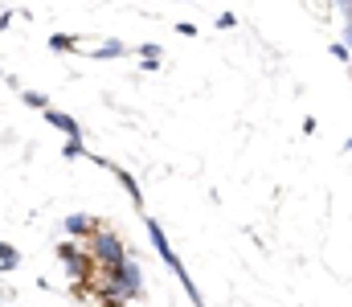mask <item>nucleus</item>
Instances as JSON below:
<instances>
[{
    "label": "nucleus",
    "instance_id": "obj_8",
    "mask_svg": "<svg viewBox=\"0 0 352 307\" xmlns=\"http://www.w3.org/2000/svg\"><path fill=\"white\" fill-rule=\"evenodd\" d=\"M115 54H123V45H115V41H111V45H102V49H98V58H115Z\"/></svg>",
    "mask_w": 352,
    "mask_h": 307
},
{
    "label": "nucleus",
    "instance_id": "obj_6",
    "mask_svg": "<svg viewBox=\"0 0 352 307\" xmlns=\"http://www.w3.org/2000/svg\"><path fill=\"white\" fill-rule=\"evenodd\" d=\"M328 54H332L336 62H352V54H349V45H344V41H332V45H328Z\"/></svg>",
    "mask_w": 352,
    "mask_h": 307
},
{
    "label": "nucleus",
    "instance_id": "obj_1",
    "mask_svg": "<svg viewBox=\"0 0 352 307\" xmlns=\"http://www.w3.org/2000/svg\"><path fill=\"white\" fill-rule=\"evenodd\" d=\"M94 258H98L107 271L123 266V242H119V234H111V229H98V234H94Z\"/></svg>",
    "mask_w": 352,
    "mask_h": 307
},
{
    "label": "nucleus",
    "instance_id": "obj_9",
    "mask_svg": "<svg viewBox=\"0 0 352 307\" xmlns=\"http://www.w3.org/2000/svg\"><path fill=\"white\" fill-rule=\"evenodd\" d=\"M349 74H352V66H349Z\"/></svg>",
    "mask_w": 352,
    "mask_h": 307
},
{
    "label": "nucleus",
    "instance_id": "obj_5",
    "mask_svg": "<svg viewBox=\"0 0 352 307\" xmlns=\"http://www.w3.org/2000/svg\"><path fill=\"white\" fill-rule=\"evenodd\" d=\"M50 119H54V127H62L66 135H78V123H74V119H66V115H50Z\"/></svg>",
    "mask_w": 352,
    "mask_h": 307
},
{
    "label": "nucleus",
    "instance_id": "obj_4",
    "mask_svg": "<svg viewBox=\"0 0 352 307\" xmlns=\"http://www.w3.org/2000/svg\"><path fill=\"white\" fill-rule=\"evenodd\" d=\"M340 16H344V45H349V54H352V0L340 4Z\"/></svg>",
    "mask_w": 352,
    "mask_h": 307
},
{
    "label": "nucleus",
    "instance_id": "obj_2",
    "mask_svg": "<svg viewBox=\"0 0 352 307\" xmlns=\"http://www.w3.org/2000/svg\"><path fill=\"white\" fill-rule=\"evenodd\" d=\"M111 283L119 287V295H123V299H135V295H140V287H144V279H140V266H135V262L115 266V271H111Z\"/></svg>",
    "mask_w": 352,
    "mask_h": 307
},
{
    "label": "nucleus",
    "instance_id": "obj_7",
    "mask_svg": "<svg viewBox=\"0 0 352 307\" xmlns=\"http://www.w3.org/2000/svg\"><path fill=\"white\" fill-rule=\"evenodd\" d=\"M66 229H70V234H82V229H90V221H87V217H70V221H66Z\"/></svg>",
    "mask_w": 352,
    "mask_h": 307
},
{
    "label": "nucleus",
    "instance_id": "obj_3",
    "mask_svg": "<svg viewBox=\"0 0 352 307\" xmlns=\"http://www.w3.org/2000/svg\"><path fill=\"white\" fill-rule=\"evenodd\" d=\"M148 234H152V242H156V250H160V258H164V262L173 266L176 275H180V279H184V266L176 262V254H173V246H168V238H164V229H160L156 221H148Z\"/></svg>",
    "mask_w": 352,
    "mask_h": 307
}]
</instances>
